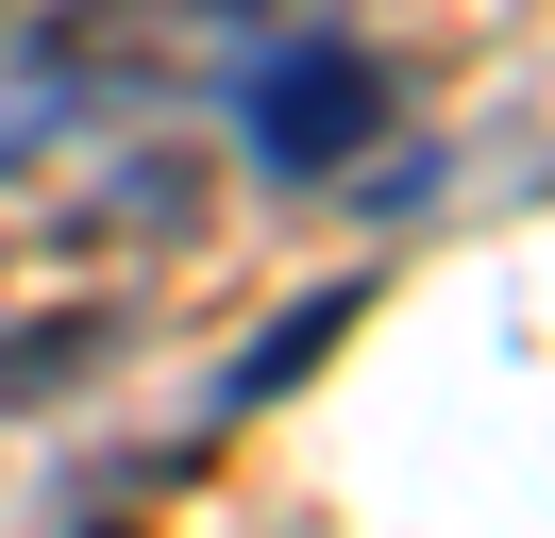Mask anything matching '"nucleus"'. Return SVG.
I'll return each instance as SVG.
<instances>
[{
	"instance_id": "obj_1",
	"label": "nucleus",
	"mask_w": 555,
	"mask_h": 538,
	"mask_svg": "<svg viewBox=\"0 0 555 538\" xmlns=\"http://www.w3.org/2000/svg\"><path fill=\"white\" fill-rule=\"evenodd\" d=\"M371 134H387V67L353 51V34H304V51L236 67V152L270 168V185H337Z\"/></svg>"
},
{
	"instance_id": "obj_3",
	"label": "nucleus",
	"mask_w": 555,
	"mask_h": 538,
	"mask_svg": "<svg viewBox=\"0 0 555 538\" xmlns=\"http://www.w3.org/2000/svg\"><path fill=\"white\" fill-rule=\"evenodd\" d=\"M219 17H270V0H219Z\"/></svg>"
},
{
	"instance_id": "obj_2",
	"label": "nucleus",
	"mask_w": 555,
	"mask_h": 538,
	"mask_svg": "<svg viewBox=\"0 0 555 538\" xmlns=\"http://www.w3.org/2000/svg\"><path fill=\"white\" fill-rule=\"evenodd\" d=\"M337 336H353V269H337V286H304V303H286V320L253 336L236 370H219V421H253V404H286V387H304L320 354H337Z\"/></svg>"
}]
</instances>
